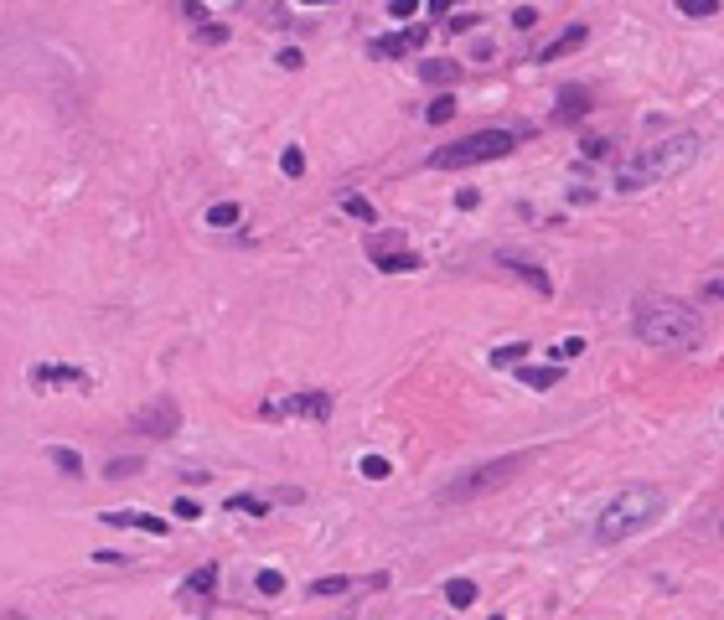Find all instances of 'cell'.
Listing matches in <instances>:
<instances>
[{
	"instance_id": "3",
	"label": "cell",
	"mask_w": 724,
	"mask_h": 620,
	"mask_svg": "<svg viewBox=\"0 0 724 620\" xmlns=\"http://www.w3.org/2000/svg\"><path fill=\"white\" fill-rule=\"evenodd\" d=\"M658 517H662V492L658 486H631V492H621L616 502H606V512L596 517V538L600 543L637 538V533L652 527Z\"/></svg>"
},
{
	"instance_id": "37",
	"label": "cell",
	"mask_w": 724,
	"mask_h": 620,
	"mask_svg": "<svg viewBox=\"0 0 724 620\" xmlns=\"http://www.w3.org/2000/svg\"><path fill=\"white\" fill-rule=\"evenodd\" d=\"M430 11H434V16H451V11H455V0H430Z\"/></svg>"
},
{
	"instance_id": "13",
	"label": "cell",
	"mask_w": 724,
	"mask_h": 620,
	"mask_svg": "<svg viewBox=\"0 0 724 620\" xmlns=\"http://www.w3.org/2000/svg\"><path fill=\"white\" fill-rule=\"evenodd\" d=\"M104 523H109V527H140V533H156V538H166V523H161V517H150V512H140V507L104 512Z\"/></svg>"
},
{
	"instance_id": "20",
	"label": "cell",
	"mask_w": 724,
	"mask_h": 620,
	"mask_svg": "<svg viewBox=\"0 0 724 620\" xmlns=\"http://www.w3.org/2000/svg\"><path fill=\"white\" fill-rule=\"evenodd\" d=\"M239 218H243L239 202H212V207H208V228H233Z\"/></svg>"
},
{
	"instance_id": "21",
	"label": "cell",
	"mask_w": 724,
	"mask_h": 620,
	"mask_svg": "<svg viewBox=\"0 0 724 620\" xmlns=\"http://www.w3.org/2000/svg\"><path fill=\"white\" fill-rule=\"evenodd\" d=\"M424 119H430V125H451V119H455V94H440V98H430V109H424Z\"/></svg>"
},
{
	"instance_id": "26",
	"label": "cell",
	"mask_w": 724,
	"mask_h": 620,
	"mask_svg": "<svg viewBox=\"0 0 724 620\" xmlns=\"http://www.w3.org/2000/svg\"><path fill=\"white\" fill-rule=\"evenodd\" d=\"M228 512H249V517H264V512H270V502H264V496H228Z\"/></svg>"
},
{
	"instance_id": "28",
	"label": "cell",
	"mask_w": 724,
	"mask_h": 620,
	"mask_svg": "<svg viewBox=\"0 0 724 620\" xmlns=\"http://www.w3.org/2000/svg\"><path fill=\"white\" fill-rule=\"evenodd\" d=\"M357 471H362L368 481H388V471H393V465H388L383 455H362V465H357Z\"/></svg>"
},
{
	"instance_id": "11",
	"label": "cell",
	"mask_w": 724,
	"mask_h": 620,
	"mask_svg": "<svg viewBox=\"0 0 724 620\" xmlns=\"http://www.w3.org/2000/svg\"><path fill=\"white\" fill-rule=\"evenodd\" d=\"M212 589H218V569H192L187 579H181V589H177V600H187L192 610H202V600H212Z\"/></svg>"
},
{
	"instance_id": "25",
	"label": "cell",
	"mask_w": 724,
	"mask_h": 620,
	"mask_svg": "<svg viewBox=\"0 0 724 620\" xmlns=\"http://www.w3.org/2000/svg\"><path fill=\"white\" fill-rule=\"evenodd\" d=\"M678 11L693 21H704V16H719V0H678Z\"/></svg>"
},
{
	"instance_id": "10",
	"label": "cell",
	"mask_w": 724,
	"mask_h": 620,
	"mask_svg": "<svg viewBox=\"0 0 724 620\" xmlns=\"http://www.w3.org/2000/svg\"><path fill=\"white\" fill-rule=\"evenodd\" d=\"M57 382H63V388H78V393L94 388V378H88L83 367H32V388L47 393V388H57Z\"/></svg>"
},
{
	"instance_id": "19",
	"label": "cell",
	"mask_w": 724,
	"mask_h": 620,
	"mask_svg": "<svg viewBox=\"0 0 724 620\" xmlns=\"http://www.w3.org/2000/svg\"><path fill=\"white\" fill-rule=\"evenodd\" d=\"M445 605L471 610V605H476V584H471V579H451V584H445Z\"/></svg>"
},
{
	"instance_id": "17",
	"label": "cell",
	"mask_w": 724,
	"mask_h": 620,
	"mask_svg": "<svg viewBox=\"0 0 724 620\" xmlns=\"http://www.w3.org/2000/svg\"><path fill=\"white\" fill-rule=\"evenodd\" d=\"M517 382H523V388H554V382H559V367H517Z\"/></svg>"
},
{
	"instance_id": "4",
	"label": "cell",
	"mask_w": 724,
	"mask_h": 620,
	"mask_svg": "<svg viewBox=\"0 0 724 620\" xmlns=\"http://www.w3.org/2000/svg\"><path fill=\"white\" fill-rule=\"evenodd\" d=\"M513 145H517L513 129H476V135H466V140L440 145V150L430 156V166L434 171H466V166H482V160L513 156Z\"/></svg>"
},
{
	"instance_id": "16",
	"label": "cell",
	"mask_w": 724,
	"mask_h": 620,
	"mask_svg": "<svg viewBox=\"0 0 724 620\" xmlns=\"http://www.w3.org/2000/svg\"><path fill=\"white\" fill-rule=\"evenodd\" d=\"M419 78L434 83V88H445V83L461 78V63H419Z\"/></svg>"
},
{
	"instance_id": "27",
	"label": "cell",
	"mask_w": 724,
	"mask_h": 620,
	"mask_svg": "<svg viewBox=\"0 0 724 620\" xmlns=\"http://www.w3.org/2000/svg\"><path fill=\"white\" fill-rule=\"evenodd\" d=\"M140 455H129V461H109V471H104V481H129L135 471H140Z\"/></svg>"
},
{
	"instance_id": "5",
	"label": "cell",
	"mask_w": 724,
	"mask_h": 620,
	"mask_svg": "<svg viewBox=\"0 0 724 620\" xmlns=\"http://www.w3.org/2000/svg\"><path fill=\"white\" fill-rule=\"evenodd\" d=\"M533 455H502V461H486V465H476V471H466V476H455L451 486H440V502H476V496H486V492H497V486H507V481L528 465Z\"/></svg>"
},
{
	"instance_id": "22",
	"label": "cell",
	"mask_w": 724,
	"mask_h": 620,
	"mask_svg": "<svg viewBox=\"0 0 724 620\" xmlns=\"http://www.w3.org/2000/svg\"><path fill=\"white\" fill-rule=\"evenodd\" d=\"M342 212H347V218H357V223H368V228H372V202H368V197L347 191V197H342Z\"/></svg>"
},
{
	"instance_id": "15",
	"label": "cell",
	"mask_w": 724,
	"mask_h": 620,
	"mask_svg": "<svg viewBox=\"0 0 724 620\" xmlns=\"http://www.w3.org/2000/svg\"><path fill=\"white\" fill-rule=\"evenodd\" d=\"M585 114H590V94H585V88H564L554 119H559V125H575V119H585Z\"/></svg>"
},
{
	"instance_id": "6",
	"label": "cell",
	"mask_w": 724,
	"mask_h": 620,
	"mask_svg": "<svg viewBox=\"0 0 724 620\" xmlns=\"http://www.w3.org/2000/svg\"><path fill=\"white\" fill-rule=\"evenodd\" d=\"M129 430L135 434H150V440H171V434H181V403L177 398H150L145 409L129 413Z\"/></svg>"
},
{
	"instance_id": "29",
	"label": "cell",
	"mask_w": 724,
	"mask_h": 620,
	"mask_svg": "<svg viewBox=\"0 0 724 620\" xmlns=\"http://www.w3.org/2000/svg\"><path fill=\"white\" fill-rule=\"evenodd\" d=\"M254 584H259V595H285V574H280V569H264Z\"/></svg>"
},
{
	"instance_id": "23",
	"label": "cell",
	"mask_w": 724,
	"mask_h": 620,
	"mask_svg": "<svg viewBox=\"0 0 724 620\" xmlns=\"http://www.w3.org/2000/svg\"><path fill=\"white\" fill-rule=\"evenodd\" d=\"M528 341H507V347H497L492 351V367H513V362H523V357H528Z\"/></svg>"
},
{
	"instance_id": "12",
	"label": "cell",
	"mask_w": 724,
	"mask_h": 620,
	"mask_svg": "<svg viewBox=\"0 0 724 620\" xmlns=\"http://www.w3.org/2000/svg\"><path fill=\"white\" fill-rule=\"evenodd\" d=\"M497 264H502V269H513L517 280H523V285H533V290H538V295H554V285H548V274L538 269V264H528V259L507 254V249H502V254H497Z\"/></svg>"
},
{
	"instance_id": "7",
	"label": "cell",
	"mask_w": 724,
	"mask_h": 620,
	"mask_svg": "<svg viewBox=\"0 0 724 620\" xmlns=\"http://www.w3.org/2000/svg\"><path fill=\"white\" fill-rule=\"evenodd\" d=\"M368 259H372V269H383V274H414V269H424L403 233H372V239H368Z\"/></svg>"
},
{
	"instance_id": "8",
	"label": "cell",
	"mask_w": 724,
	"mask_h": 620,
	"mask_svg": "<svg viewBox=\"0 0 724 620\" xmlns=\"http://www.w3.org/2000/svg\"><path fill=\"white\" fill-rule=\"evenodd\" d=\"M331 393H290V398H270L264 419H331Z\"/></svg>"
},
{
	"instance_id": "38",
	"label": "cell",
	"mask_w": 724,
	"mask_h": 620,
	"mask_svg": "<svg viewBox=\"0 0 724 620\" xmlns=\"http://www.w3.org/2000/svg\"><path fill=\"white\" fill-rule=\"evenodd\" d=\"M301 5H326V0H301Z\"/></svg>"
},
{
	"instance_id": "35",
	"label": "cell",
	"mask_w": 724,
	"mask_h": 620,
	"mask_svg": "<svg viewBox=\"0 0 724 620\" xmlns=\"http://www.w3.org/2000/svg\"><path fill=\"white\" fill-rule=\"evenodd\" d=\"M419 0H388V16H414Z\"/></svg>"
},
{
	"instance_id": "1",
	"label": "cell",
	"mask_w": 724,
	"mask_h": 620,
	"mask_svg": "<svg viewBox=\"0 0 724 620\" xmlns=\"http://www.w3.org/2000/svg\"><path fill=\"white\" fill-rule=\"evenodd\" d=\"M699 150H704V140L699 135H668V140L647 145V150H637L631 160H621L616 166V191H647V187H662L668 176L688 171L693 160H699Z\"/></svg>"
},
{
	"instance_id": "34",
	"label": "cell",
	"mask_w": 724,
	"mask_h": 620,
	"mask_svg": "<svg viewBox=\"0 0 724 620\" xmlns=\"http://www.w3.org/2000/svg\"><path fill=\"white\" fill-rule=\"evenodd\" d=\"M177 517H181V523H197V517H202V507H197L192 496H181V502H177Z\"/></svg>"
},
{
	"instance_id": "30",
	"label": "cell",
	"mask_w": 724,
	"mask_h": 620,
	"mask_svg": "<svg viewBox=\"0 0 724 620\" xmlns=\"http://www.w3.org/2000/svg\"><path fill=\"white\" fill-rule=\"evenodd\" d=\"M280 171H285V176H306V156H301V150L290 145L285 156H280Z\"/></svg>"
},
{
	"instance_id": "24",
	"label": "cell",
	"mask_w": 724,
	"mask_h": 620,
	"mask_svg": "<svg viewBox=\"0 0 724 620\" xmlns=\"http://www.w3.org/2000/svg\"><path fill=\"white\" fill-rule=\"evenodd\" d=\"M347 589H352V579L331 574V579H316V584H311V595H316V600H331V595H347Z\"/></svg>"
},
{
	"instance_id": "32",
	"label": "cell",
	"mask_w": 724,
	"mask_h": 620,
	"mask_svg": "<svg viewBox=\"0 0 724 620\" xmlns=\"http://www.w3.org/2000/svg\"><path fill=\"white\" fill-rule=\"evenodd\" d=\"M579 351H585V341H579V336H569V341H559V347H554V357H559V362H575Z\"/></svg>"
},
{
	"instance_id": "2",
	"label": "cell",
	"mask_w": 724,
	"mask_h": 620,
	"mask_svg": "<svg viewBox=\"0 0 724 620\" xmlns=\"http://www.w3.org/2000/svg\"><path fill=\"white\" fill-rule=\"evenodd\" d=\"M637 336L658 351H699L704 347V316L683 300H647L637 310Z\"/></svg>"
},
{
	"instance_id": "31",
	"label": "cell",
	"mask_w": 724,
	"mask_h": 620,
	"mask_svg": "<svg viewBox=\"0 0 724 620\" xmlns=\"http://www.w3.org/2000/svg\"><path fill=\"white\" fill-rule=\"evenodd\" d=\"M513 26H517V32H533V26H538V11H533V5H517V11H513Z\"/></svg>"
},
{
	"instance_id": "9",
	"label": "cell",
	"mask_w": 724,
	"mask_h": 620,
	"mask_svg": "<svg viewBox=\"0 0 724 620\" xmlns=\"http://www.w3.org/2000/svg\"><path fill=\"white\" fill-rule=\"evenodd\" d=\"M430 42V26H403V32H388V36H372V57H409L414 47Z\"/></svg>"
},
{
	"instance_id": "18",
	"label": "cell",
	"mask_w": 724,
	"mask_h": 620,
	"mask_svg": "<svg viewBox=\"0 0 724 620\" xmlns=\"http://www.w3.org/2000/svg\"><path fill=\"white\" fill-rule=\"evenodd\" d=\"M47 461L57 465L63 476H83V455H78V450H67V445H52V450H47Z\"/></svg>"
},
{
	"instance_id": "33",
	"label": "cell",
	"mask_w": 724,
	"mask_h": 620,
	"mask_svg": "<svg viewBox=\"0 0 724 620\" xmlns=\"http://www.w3.org/2000/svg\"><path fill=\"white\" fill-rule=\"evenodd\" d=\"M274 63L285 67V73H295V67H306V57H301V52H295V47H285V52H280V57H274Z\"/></svg>"
},
{
	"instance_id": "36",
	"label": "cell",
	"mask_w": 724,
	"mask_h": 620,
	"mask_svg": "<svg viewBox=\"0 0 724 620\" xmlns=\"http://www.w3.org/2000/svg\"><path fill=\"white\" fill-rule=\"evenodd\" d=\"M202 42H228V26H202Z\"/></svg>"
},
{
	"instance_id": "14",
	"label": "cell",
	"mask_w": 724,
	"mask_h": 620,
	"mask_svg": "<svg viewBox=\"0 0 724 620\" xmlns=\"http://www.w3.org/2000/svg\"><path fill=\"white\" fill-rule=\"evenodd\" d=\"M585 42H590V32H585V26H569V32H559V36H554V42H548L544 52H538V63H559V57L579 52Z\"/></svg>"
}]
</instances>
